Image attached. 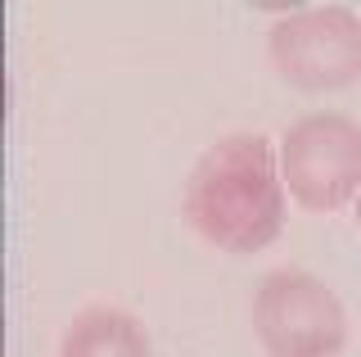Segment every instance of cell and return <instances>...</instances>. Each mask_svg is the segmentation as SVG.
<instances>
[{"mask_svg": "<svg viewBox=\"0 0 361 357\" xmlns=\"http://www.w3.org/2000/svg\"><path fill=\"white\" fill-rule=\"evenodd\" d=\"M357 226H361V195H357Z\"/></svg>", "mask_w": 361, "mask_h": 357, "instance_id": "obj_6", "label": "cell"}, {"mask_svg": "<svg viewBox=\"0 0 361 357\" xmlns=\"http://www.w3.org/2000/svg\"><path fill=\"white\" fill-rule=\"evenodd\" d=\"M267 54L293 91H348L361 82V14L348 5H298L271 28Z\"/></svg>", "mask_w": 361, "mask_h": 357, "instance_id": "obj_3", "label": "cell"}, {"mask_svg": "<svg viewBox=\"0 0 361 357\" xmlns=\"http://www.w3.org/2000/svg\"><path fill=\"white\" fill-rule=\"evenodd\" d=\"M253 334L267 357H338L348 344V308L321 276L280 267L253 289Z\"/></svg>", "mask_w": 361, "mask_h": 357, "instance_id": "obj_2", "label": "cell"}, {"mask_svg": "<svg viewBox=\"0 0 361 357\" xmlns=\"http://www.w3.org/2000/svg\"><path fill=\"white\" fill-rule=\"evenodd\" d=\"M180 217L221 253H257L285 226V181L267 136H226L185 176Z\"/></svg>", "mask_w": 361, "mask_h": 357, "instance_id": "obj_1", "label": "cell"}, {"mask_svg": "<svg viewBox=\"0 0 361 357\" xmlns=\"http://www.w3.org/2000/svg\"><path fill=\"white\" fill-rule=\"evenodd\" d=\"M280 181L307 213H334L361 195V122L348 114H302L280 136Z\"/></svg>", "mask_w": 361, "mask_h": 357, "instance_id": "obj_4", "label": "cell"}, {"mask_svg": "<svg viewBox=\"0 0 361 357\" xmlns=\"http://www.w3.org/2000/svg\"><path fill=\"white\" fill-rule=\"evenodd\" d=\"M59 357H149V334L122 308H86L68 321Z\"/></svg>", "mask_w": 361, "mask_h": 357, "instance_id": "obj_5", "label": "cell"}]
</instances>
